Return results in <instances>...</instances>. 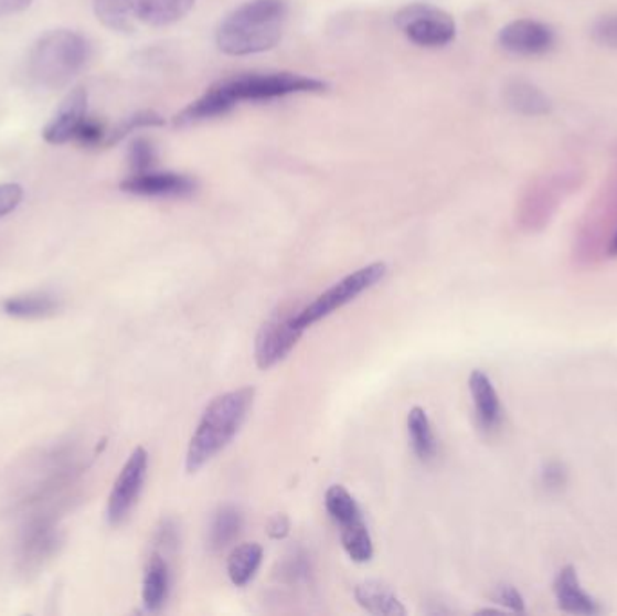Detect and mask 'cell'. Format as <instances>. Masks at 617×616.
Wrapping results in <instances>:
<instances>
[{
	"label": "cell",
	"instance_id": "32",
	"mask_svg": "<svg viewBox=\"0 0 617 616\" xmlns=\"http://www.w3.org/2000/svg\"><path fill=\"white\" fill-rule=\"evenodd\" d=\"M593 39L599 45L617 50V15L602 17L593 25Z\"/></svg>",
	"mask_w": 617,
	"mask_h": 616
},
{
	"label": "cell",
	"instance_id": "20",
	"mask_svg": "<svg viewBox=\"0 0 617 616\" xmlns=\"http://www.w3.org/2000/svg\"><path fill=\"white\" fill-rule=\"evenodd\" d=\"M243 513L238 512V508L232 505H224L213 513L212 522L208 528V546L212 552H221L226 550L238 533L243 530Z\"/></svg>",
	"mask_w": 617,
	"mask_h": 616
},
{
	"label": "cell",
	"instance_id": "17",
	"mask_svg": "<svg viewBox=\"0 0 617 616\" xmlns=\"http://www.w3.org/2000/svg\"><path fill=\"white\" fill-rule=\"evenodd\" d=\"M354 598L365 612L372 613V615H406V607L403 606L400 596L395 595L391 587L377 581L358 584L354 590Z\"/></svg>",
	"mask_w": 617,
	"mask_h": 616
},
{
	"label": "cell",
	"instance_id": "27",
	"mask_svg": "<svg viewBox=\"0 0 617 616\" xmlns=\"http://www.w3.org/2000/svg\"><path fill=\"white\" fill-rule=\"evenodd\" d=\"M163 116L156 113V110H138V113H134V115L121 119L119 124L114 125L113 129L107 132L104 147H114V145H118L121 139L132 135L134 130L149 129V127H163Z\"/></svg>",
	"mask_w": 617,
	"mask_h": 616
},
{
	"label": "cell",
	"instance_id": "36",
	"mask_svg": "<svg viewBox=\"0 0 617 616\" xmlns=\"http://www.w3.org/2000/svg\"><path fill=\"white\" fill-rule=\"evenodd\" d=\"M607 254L613 255V257H617V229L616 232H614L613 237H610V241H608Z\"/></svg>",
	"mask_w": 617,
	"mask_h": 616
},
{
	"label": "cell",
	"instance_id": "24",
	"mask_svg": "<svg viewBox=\"0 0 617 616\" xmlns=\"http://www.w3.org/2000/svg\"><path fill=\"white\" fill-rule=\"evenodd\" d=\"M94 13L105 28L119 33H130L136 25L134 0H94Z\"/></svg>",
	"mask_w": 617,
	"mask_h": 616
},
{
	"label": "cell",
	"instance_id": "4",
	"mask_svg": "<svg viewBox=\"0 0 617 616\" xmlns=\"http://www.w3.org/2000/svg\"><path fill=\"white\" fill-rule=\"evenodd\" d=\"M217 84L235 105L238 102H267V99L300 95V93H323L329 89V84L323 79L297 75V73H266V75L253 73V75L221 79Z\"/></svg>",
	"mask_w": 617,
	"mask_h": 616
},
{
	"label": "cell",
	"instance_id": "33",
	"mask_svg": "<svg viewBox=\"0 0 617 616\" xmlns=\"http://www.w3.org/2000/svg\"><path fill=\"white\" fill-rule=\"evenodd\" d=\"M24 199V189L19 183L0 184V219L19 209Z\"/></svg>",
	"mask_w": 617,
	"mask_h": 616
},
{
	"label": "cell",
	"instance_id": "31",
	"mask_svg": "<svg viewBox=\"0 0 617 616\" xmlns=\"http://www.w3.org/2000/svg\"><path fill=\"white\" fill-rule=\"evenodd\" d=\"M540 481H542V487L549 490V492H560L567 485V470H565L562 463H545L542 472H540Z\"/></svg>",
	"mask_w": 617,
	"mask_h": 616
},
{
	"label": "cell",
	"instance_id": "18",
	"mask_svg": "<svg viewBox=\"0 0 617 616\" xmlns=\"http://www.w3.org/2000/svg\"><path fill=\"white\" fill-rule=\"evenodd\" d=\"M506 102L514 113L524 116L549 115L553 109L549 96L528 79H513L506 87Z\"/></svg>",
	"mask_w": 617,
	"mask_h": 616
},
{
	"label": "cell",
	"instance_id": "2",
	"mask_svg": "<svg viewBox=\"0 0 617 616\" xmlns=\"http://www.w3.org/2000/svg\"><path fill=\"white\" fill-rule=\"evenodd\" d=\"M255 389L241 387L219 394L208 403L187 450V472L195 474L233 442L246 422Z\"/></svg>",
	"mask_w": 617,
	"mask_h": 616
},
{
	"label": "cell",
	"instance_id": "28",
	"mask_svg": "<svg viewBox=\"0 0 617 616\" xmlns=\"http://www.w3.org/2000/svg\"><path fill=\"white\" fill-rule=\"evenodd\" d=\"M127 161H129L132 174L149 172V170H153L156 161H158V149L149 138L132 139L127 149Z\"/></svg>",
	"mask_w": 617,
	"mask_h": 616
},
{
	"label": "cell",
	"instance_id": "30",
	"mask_svg": "<svg viewBox=\"0 0 617 616\" xmlns=\"http://www.w3.org/2000/svg\"><path fill=\"white\" fill-rule=\"evenodd\" d=\"M491 598H493L494 604H499V606L504 607L508 612H525L524 596L520 595L517 587L509 586V584H500V586L494 587Z\"/></svg>",
	"mask_w": 617,
	"mask_h": 616
},
{
	"label": "cell",
	"instance_id": "15",
	"mask_svg": "<svg viewBox=\"0 0 617 616\" xmlns=\"http://www.w3.org/2000/svg\"><path fill=\"white\" fill-rule=\"evenodd\" d=\"M195 0H134L136 22L164 28L172 25L192 11Z\"/></svg>",
	"mask_w": 617,
	"mask_h": 616
},
{
	"label": "cell",
	"instance_id": "16",
	"mask_svg": "<svg viewBox=\"0 0 617 616\" xmlns=\"http://www.w3.org/2000/svg\"><path fill=\"white\" fill-rule=\"evenodd\" d=\"M235 107L232 99L224 95V91L219 84L212 85L201 98L184 107L179 115L173 118L175 127H187V125L199 124L204 119L217 118L226 115Z\"/></svg>",
	"mask_w": 617,
	"mask_h": 616
},
{
	"label": "cell",
	"instance_id": "11",
	"mask_svg": "<svg viewBox=\"0 0 617 616\" xmlns=\"http://www.w3.org/2000/svg\"><path fill=\"white\" fill-rule=\"evenodd\" d=\"M85 118H87V91L84 87H75L60 102L58 109L45 125L42 136L51 145L75 141L76 132Z\"/></svg>",
	"mask_w": 617,
	"mask_h": 616
},
{
	"label": "cell",
	"instance_id": "9",
	"mask_svg": "<svg viewBox=\"0 0 617 616\" xmlns=\"http://www.w3.org/2000/svg\"><path fill=\"white\" fill-rule=\"evenodd\" d=\"M499 44L513 55H545L556 45V33L540 20L519 19L500 30Z\"/></svg>",
	"mask_w": 617,
	"mask_h": 616
},
{
	"label": "cell",
	"instance_id": "10",
	"mask_svg": "<svg viewBox=\"0 0 617 616\" xmlns=\"http://www.w3.org/2000/svg\"><path fill=\"white\" fill-rule=\"evenodd\" d=\"M119 189L139 198H187L198 189L195 179L178 172H141L124 179Z\"/></svg>",
	"mask_w": 617,
	"mask_h": 616
},
{
	"label": "cell",
	"instance_id": "12",
	"mask_svg": "<svg viewBox=\"0 0 617 616\" xmlns=\"http://www.w3.org/2000/svg\"><path fill=\"white\" fill-rule=\"evenodd\" d=\"M554 598L559 607L568 615L596 616L602 615L603 607L593 595L585 592L579 582L578 573L573 566L560 570L553 582Z\"/></svg>",
	"mask_w": 617,
	"mask_h": 616
},
{
	"label": "cell",
	"instance_id": "25",
	"mask_svg": "<svg viewBox=\"0 0 617 616\" xmlns=\"http://www.w3.org/2000/svg\"><path fill=\"white\" fill-rule=\"evenodd\" d=\"M326 510L331 516L332 521L337 522L340 528L349 527V524H354V522L363 519L354 497L341 485H332V487L327 488Z\"/></svg>",
	"mask_w": 617,
	"mask_h": 616
},
{
	"label": "cell",
	"instance_id": "22",
	"mask_svg": "<svg viewBox=\"0 0 617 616\" xmlns=\"http://www.w3.org/2000/svg\"><path fill=\"white\" fill-rule=\"evenodd\" d=\"M408 436H411L412 448L421 461H430L437 454V439L432 428L430 417L425 408L414 407L408 413Z\"/></svg>",
	"mask_w": 617,
	"mask_h": 616
},
{
	"label": "cell",
	"instance_id": "19",
	"mask_svg": "<svg viewBox=\"0 0 617 616\" xmlns=\"http://www.w3.org/2000/svg\"><path fill=\"white\" fill-rule=\"evenodd\" d=\"M170 573L169 564L161 553L150 555L143 576V604L149 612H159L169 598Z\"/></svg>",
	"mask_w": 617,
	"mask_h": 616
},
{
	"label": "cell",
	"instance_id": "26",
	"mask_svg": "<svg viewBox=\"0 0 617 616\" xmlns=\"http://www.w3.org/2000/svg\"><path fill=\"white\" fill-rule=\"evenodd\" d=\"M340 539L341 546L355 564H365L374 556L372 537L363 519L349 527L340 528Z\"/></svg>",
	"mask_w": 617,
	"mask_h": 616
},
{
	"label": "cell",
	"instance_id": "3",
	"mask_svg": "<svg viewBox=\"0 0 617 616\" xmlns=\"http://www.w3.org/2000/svg\"><path fill=\"white\" fill-rule=\"evenodd\" d=\"M91 45L75 31L55 30L36 40L28 55V76L45 91L64 89L84 70Z\"/></svg>",
	"mask_w": 617,
	"mask_h": 616
},
{
	"label": "cell",
	"instance_id": "14",
	"mask_svg": "<svg viewBox=\"0 0 617 616\" xmlns=\"http://www.w3.org/2000/svg\"><path fill=\"white\" fill-rule=\"evenodd\" d=\"M468 385L480 428L486 433H493L502 423V403L491 378L485 371L475 369L474 373L469 374Z\"/></svg>",
	"mask_w": 617,
	"mask_h": 616
},
{
	"label": "cell",
	"instance_id": "5",
	"mask_svg": "<svg viewBox=\"0 0 617 616\" xmlns=\"http://www.w3.org/2000/svg\"><path fill=\"white\" fill-rule=\"evenodd\" d=\"M386 272L389 268L385 263H372L355 269L352 274L338 280L337 284H332L331 288L326 289L323 294L318 295L309 306L301 308L295 317V322L298 328L306 331L347 304H351L354 298L374 288L375 284H380L385 278Z\"/></svg>",
	"mask_w": 617,
	"mask_h": 616
},
{
	"label": "cell",
	"instance_id": "6",
	"mask_svg": "<svg viewBox=\"0 0 617 616\" xmlns=\"http://www.w3.org/2000/svg\"><path fill=\"white\" fill-rule=\"evenodd\" d=\"M395 25L421 47H445L457 35V25L449 13L423 2L405 6L395 15Z\"/></svg>",
	"mask_w": 617,
	"mask_h": 616
},
{
	"label": "cell",
	"instance_id": "7",
	"mask_svg": "<svg viewBox=\"0 0 617 616\" xmlns=\"http://www.w3.org/2000/svg\"><path fill=\"white\" fill-rule=\"evenodd\" d=\"M298 311L300 309L281 306L258 329L255 338V362L258 369L266 371L275 368L295 349L304 334V329L295 322Z\"/></svg>",
	"mask_w": 617,
	"mask_h": 616
},
{
	"label": "cell",
	"instance_id": "8",
	"mask_svg": "<svg viewBox=\"0 0 617 616\" xmlns=\"http://www.w3.org/2000/svg\"><path fill=\"white\" fill-rule=\"evenodd\" d=\"M147 472H149V454L143 447H138L121 468L107 502V517L114 527L121 524L132 512L134 505L138 502L143 490Z\"/></svg>",
	"mask_w": 617,
	"mask_h": 616
},
{
	"label": "cell",
	"instance_id": "13",
	"mask_svg": "<svg viewBox=\"0 0 617 616\" xmlns=\"http://www.w3.org/2000/svg\"><path fill=\"white\" fill-rule=\"evenodd\" d=\"M58 546V533L47 519H36L25 530L24 539L20 542V564L25 572L39 570Z\"/></svg>",
	"mask_w": 617,
	"mask_h": 616
},
{
	"label": "cell",
	"instance_id": "21",
	"mask_svg": "<svg viewBox=\"0 0 617 616\" xmlns=\"http://www.w3.org/2000/svg\"><path fill=\"white\" fill-rule=\"evenodd\" d=\"M264 550L257 542H246L227 556V576L237 587H244L257 575L263 564Z\"/></svg>",
	"mask_w": 617,
	"mask_h": 616
},
{
	"label": "cell",
	"instance_id": "35",
	"mask_svg": "<svg viewBox=\"0 0 617 616\" xmlns=\"http://www.w3.org/2000/svg\"><path fill=\"white\" fill-rule=\"evenodd\" d=\"M31 2L33 0H0V19L22 13L30 8Z\"/></svg>",
	"mask_w": 617,
	"mask_h": 616
},
{
	"label": "cell",
	"instance_id": "1",
	"mask_svg": "<svg viewBox=\"0 0 617 616\" xmlns=\"http://www.w3.org/2000/svg\"><path fill=\"white\" fill-rule=\"evenodd\" d=\"M286 20L284 0L246 2L219 25V50L232 56L257 55L273 50L284 35Z\"/></svg>",
	"mask_w": 617,
	"mask_h": 616
},
{
	"label": "cell",
	"instance_id": "23",
	"mask_svg": "<svg viewBox=\"0 0 617 616\" xmlns=\"http://www.w3.org/2000/svg\"><path fill=\"white\" fill-rule=\"evenodd\" d=\"M6 314L15 318H45L55 315L60 309L58 298L47 294L19 295L6 300Z\"/></svg>",
	"mask_w": 617,
	"mask_h": 616
},
{
	"label": "cell",
	"instance_id": "34",
	"mask_svg": "<svg viewBox=\"0 0 617 616\" xmlns=\"http://www.w3.org/2000/svg\"><path fill=\"white\" fill-rule=\"evenodd\" d=\"M267 533L272 539H284L289 533V519L281 513L272 517V521L267 524Z\"/></svg>",
	"mask_w": 617,
	"mask_h": 616
},
{
	"label": "cell",
	"instance_id": "29",
	"mask_svg": "<svg viewBox=\"0 0 617 616\" xmlns=\"http://www.w3.org/2000/svg\"><path fill=\"white\" fill-rule=\"evenodd\" d=\"M107 132L109 130L105 129V125L98 119L85 118L84 124L79 125L78 132H76L75 141L82 145V147H87V149H93V147H99V145L105 144V138H107Z\"/></svg>",
	"mask_w": 617,
	"mask_h": 616
}]
</instances>
